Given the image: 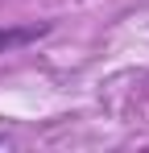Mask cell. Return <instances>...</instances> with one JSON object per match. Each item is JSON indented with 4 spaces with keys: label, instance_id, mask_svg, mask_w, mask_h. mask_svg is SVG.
Segmentation results:
<instances>
[{
    "label": "cell",
    "instance_id": "6da1fadb",
    "mask_svg": "<svg viewBox=\"0 0 149 153\" xmlns=\"http://www.w3.org/2000/svg\"><path fill=\"white\" fill-rule=\"evenodd\" d=\"M50 29H54V21H42V25H8V29H0V54L21 50V46H33L37 37H46Z\"/></svg>",
    "mask_w": 149,
    "mask_h": 153
},
{
    "label": "cell",
    "instance_id": "7a4b0ae2",
    "mask_svg": "<svg viewBox=\"0 0 149 153\" xmlns=\"http://www.w3.org/2000/svg\"><path fill=\"white\" fill-rule=\"evenodd\" d=\"M0 145H4V137H0Z\"/></svg>",
    "mask_w": 149,
    "mask_h": 153
}]
</instances>
